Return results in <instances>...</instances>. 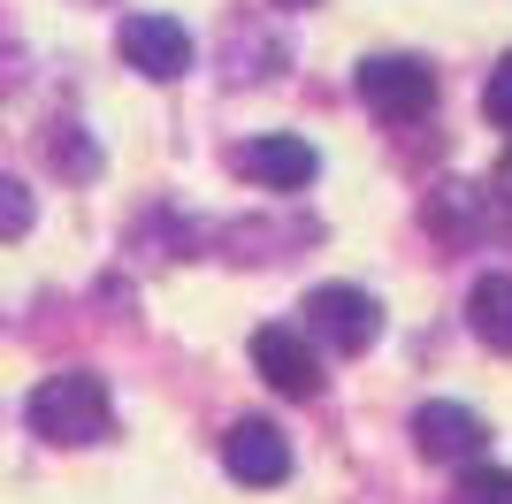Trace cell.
<instances>
[{
	"instance_id": "1",
	"label": "cell",
	"mask_w": 512,
	"mask_h": 504,
	"mask_svg": "<svg viewBox=\"0 0 512 504\" xmlns=\"http://www.w3.org/2000/svg\"><path fill=\"white\" fill-rule=\"evenodd\" d=\"M23 420H31V436H46V443H100L107 428H115V405H107L100 375L69 367V375H46L39 390H31Z\"/></svg>"
},
{
	"instance_id": "2",
	"label": "cell",
	"mask_w": 512,
	"mask_h": 504,
	"mask_svg": "<svg viewBox=\"0 0 512 504\" xmlns=\"http://www.w3.org/2000/svg\"><path fill=\"white\" fill-rule=\"evenodd\" d=\"M360 100L383 123H421L436 107V69L421 54H375V62H360Z\"/></svg>"
},
{
	"instance_id": "3",
	"label": "cell",
	"mask_w": 512,
	"mask_h": 504,
	"mask_svg": "<svg viewBox=\"0 0 512 504\" xmlns=\"http://www.w3.org/2000/svg\"><path fill=\"white\" fill-rule=\"evenodd\" d=\"M306 329L329 344V352L360 359L375 336H383V306L360 291V283H321V291H306Z\"/></svg>"
},
{
	"instance_id": "4",
	"label": "cell",
	"mask_w": 512,
	"mask_h": 504,
	"mask_svg": "<svg viewBox=\"0 0 512 504\" xmlns=\"http://www.w3.org/2000/svg\"><path fill=\"white\" fill-rule=\"evenodd\" d=\"M115 46H123V62L138 69V77H153V84H176L184 69H192V31H184L176 16H153V8L123 16Z\"/></svg>"
},
{
	"instance_id": "5",
	"label": "cell",
	"mask_w": 512,
	"mask_h": 504,
	"mask_svg": "<svg viewBox=\"0 0 512 504\" xmlns=\"http://www.w3.org/2000/svg\"><path fill=\"white\" fill-rule=\"evenodd\" d=\"M222 466L245 489H276L291 474V436H283L276 420H237L230 436H222Z\"/></svg>"
},
{
	"instance_id": "6",
	"label": "cell",
	"mask_w": 512,
	"mask_h": 504,
	"mask_svg": "<svg viewBox=\"0 0 512 504\" xmlns=\"http://www.w3.org/2000/svg\"><path fill=\"white\" fill-rule=\"evenodd\" d=\"M230 168L237 176H253L260 191H306L314 184V168H321V153L306 146V138H245V146L230 153Z\"/></svg>"
},
{
	"instance_id": "7",
	"label": "cell",
	"mask_w": 512,
	"mask_h": 504,
	"mask_svg": "<svg viewBox=\"0 0 512 504\" xmlns=\"http://www.w3.org/2000/svg\"><path fill=\"white\" fill-rule=\"evenodd\" d=\"M253 367L276 382L283 398H314V390H321V359H314V344H306L291 321H268V329H253Z\"/></svg>"
},
{
	"instance_id": "8",
	"label": "cell",
	"mask_w": 512,
	"mask_h": 504,
	"mask_svg": "<svg viewBox=\"0 0 512 504\" xmlns=\"http://www.w3.org/2000/svg\"><path fill=\"white\" fill-rule=\"evenodd\" d=\"M413 443H421V459H474V451L490 443V420L474 413V405L428 398L421 413H413Z\"/></svg>"
},
{
	"instance_id": "9",
	"label": "cell",
	"mask_w": 512,
	"mask_h": 504,
	"mask_svg": "<svg viewBox=\"0 0 512 504\" xmlns=\"http://www.w3.org/2000/svg\"><path fill=\"white\" fill-rule=\"evenodd\" d=\"M490 207H497V199H490L482 184L451 176V184H436V191H428V230H436V237H482Z\"/></svg>"
},
{
	"instance_id": "10",
	"label": "cell",
	"mask_w": 512,
	"mask_h": 504,
	"mask_svg": "<svg viewBox=\"0 0 512 504\" xmlns=\"http://www.w3.org/2000/svg\"><path fill=\"white\" fill-rule=\"evenodd\" d=\"M467 321L490 352H512V275H482L467 291Z\"/></svg>"
},
{
	"instance_id": "11",
	"label": "cell",
	"mask_w": 512,
	"mask_h": 504,
	"mask_svg": "<svg viewBox=\"0 0 512 504\" xmlns=\"http://www.w3.org/2000/svg\"><path fill=\"white\" fill-rule=\"evenodd\" d=\"M451 504H512V466H467Z\"/></svg>"
},
{
	"instance_id": "12",
	"label": "cell",
	"mask_w": 512,
	"mask_h": 504,
	"mask_svg": "<svg viewBox=\"0 0 512 504\" xmlns=\"http://www.w3.org/2000/svg\"><path fill=\"white\" fill-rule=\"evenodd\" d=\"M46 153H54V168H69V176H100V146H92L77 123L54 130V146H46Z\"/></svg>"
},
{
	"instance_id": "13",
	"label": "cell",
	"mask_w": 512,
	"mask_h": 504,
	"mask_svg": "<svg viewBox=\"0 0 512 504\" xmlns=\"http://www.w3.org/2000/svg\"><path fill=\"white\" fill-rule=\"evenodd\" d=\"M31 214H39V207H31V191H23L16 176H0V237H23V230H31Z\"/></svg>"
},
{
	"instance_id": "14",
	"label": "cell",
	"mask_w": 512,
	"mask_h": 504,
	"mask_svg": "<svg viewBox=\"0 0 512 504\" xmlns=\"http://www.w3.org/2000/svg\"><path fill=\"white\" fill-rule=\"evenodd\" d=\"M482 115L512 130V54H505V62L490 69V84H482Z\"/></svg>"
},
{
	"instance_id": "15",
	"label": "cell",
	"mask_w": 512,
	"mask_h": 504,
	"mask_svg": "<svg viewBox=\"0 0 512 504\" xmlns=\"http://www.w3.org/2000/svg\"><path fill=\"white\" fill-rule=\"evenodd\" d=\"M490 199H497V214H512V138H505V153H497V176H490Z\"/></svg>"
},
{
	"instance_id": "16",
	"label": "cell",
	"mask_w": 512,
	"mask_h": 504,
	"mask_svg": "<svg viewBox=\"0 0 512 504\" xmlns=\"http://www.w3.org/2000/svg\"><path fill=\"white\" fill-rule=\"evenodd\" d=\"M276 8H306V0H276Z\"/></svg>"
}]
</instances>
